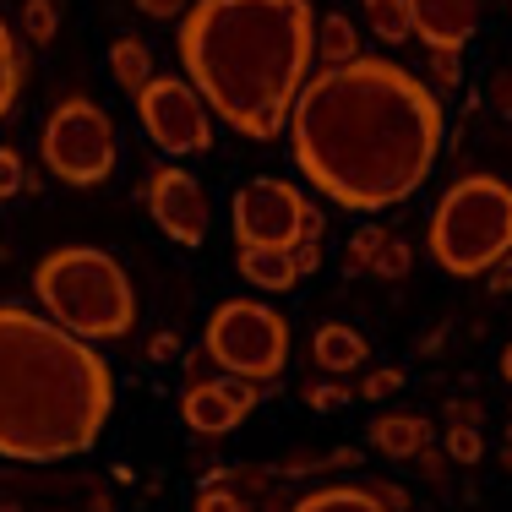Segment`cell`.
Segmentation results:
<instances>
[{
    "label": "cell",
    "instance_id": "obj_1",
    "mask_svg": "<svg viewBox=\"0 0 512 512\" xmlns=\"http://www.w3.org/2000/svg\"><path fill=\"white\" fill-rule=\"evenodd\" d=\"M295 169L344 213H387L425 186L442 153V104L409 66L360 55L316 71L289 115Z\"/></svg>",
    "mask_w": 512,
    "mask_h": 512
},
{
    "label": "cell",
    "instance_id": "obj_2",
    "mask_svg": "<svg viewBox=\"0 0 512 512\" xmlns=\"http://www.w3.org/2000/svg\"><path fill=\"white\" fill-rule=\"evenodd\" d=\"M316 28L311 0H197L180 17L175 55L229 131L273 142L311 82Z\"/></svg>",
    "mask_w": 512,
    "mask_h": 512
},
{
    "label": "cell",
    "instance_id": "obj_3",
    "mask_svg": "<svg viewBox=\"0 0 512 512\" xmlns=\"http://www.w3.org/2000/svg\"><path fill=\"white\" fill-rule=\"evenodd\" d=\"M115 414V371L88 338L28 306H0V458H82Z\"/></svg>",
    "mask_w": 512,
    "mask_h": 512
},
{
    "label": "cell",
    "instance_id": "obj_4",
    "mask_svg": "<svg viewBox=\"0 0 512 512\" xmlns=\"http://www.w3.org/2000/svg\"><path fill=\"white\" fill-rule=\"evenodd\" d=\"M33 295L50 322L88 344H115L137 327V289L120 256L99 246H55L33 267Z\"/></svg>",
    "mask_w": 512,
    "mask_h": 512
},
{
    "label": "cell",
    "instance_id": "obj_5",
    "mask_svg": "<svg viewBox=\"0 0 512 512\" xmlns=\"http://www.w3.org/2000/svg\"><path fill=\"white\" fill-rule=\"evenodd\" d=\"M431 256L453 278H485L512 256V186L496 175H463L431 213Z\"/></svg>",
    "mask_w": 512,
    "mask_h": 512
},
{
    "label": "cell",
    "instance_id": "obj_6",
    "mask_svg": "<svg viewBox=\"0 0 512 512\" xmlns=\"http://www.w3.org/2000/svg\"><path fill=\"white\" fill-rule=\"evenodd\" d=\"M202 355L240 382H278L289 365V322L262 300H224L202 327Z\"/></svg>",
    "mask_w": 512,
    "mask_h": 512
},
{
    "label": "cell",
    "instance_id": "obj_7",
    "mask_svg": "<svg viewBox=\"0 0 512 512\" xmlns=\"http://www.w3.org/2000/svg\"><path fill=\"white\" fill-rule=\"evenodd\" d=\"M44 169L66 186H104L115 175V120L104 115L93 99H60L44 120V137H39Z\"/></svg>",
    "mask_w": 512,
    "mask_h": 512
},
{
    "label": "cell",
    "instance_id": "obj_8",
    "mask_svg": "<svg viewBox=\"0 0 512 512\" xmlns=\"http://www.w3.org/2000/svg\"><path fill=\"white\" fill-rule=\"evenodd\" d=\"M316 207L306 202V191L289 186L278 175H256L235 191L229 202V224H235V246L251 251H295L306 240Z\"/></svg>",
    "mask_w": 512,
    "mask_h": 512
},
{
    "label": "cell",
    "instance_id": "obj_9",
    "mask_svg": "<svg viewBox=\"0 0 512 512\" xmlns=\"http://www.w3.org/2000/svg\"><path fill=\"white\" fill-rule=\"evenodd\" d=\"M131 104H137L142 137H148L164 158H191V153L213 148V104H207L186 77L158 71Z\"/></svg>",
    "mask_w": 512,
    "mask_h": 512
},
{
    "label": "cell",
    "instance_id": "obj_10",
    "mask_svg": "<svg viewBox=\"0 0 512 512\" xmlns=\"http://www.w3.org/2000/svg\"><path fill=\"white\" fill-rule=\"evenodd\" d=\"M142 197H148L153 224L164 229L175 246H202L207 240V229H213V202H207L202 180L191 175V169L158 164L148 175V186H142Z\"/></svg>",
    "mask_w": 512,
    "mask_h": 512
},
{
    "label": "cell",
    "instance_id": "obj_11",
    "mask_svg": "<svg viewBox=\"0 0 512 512\" xmlns=\"http://www.w3.org/2000/svg\"><path fill=\"white\" fill-rule=\"evenodd\" d=\"M256 398H262L256 382H240V376L207 382L202 376V382H186V393H180V425H186L191 436H202V442H224V436L256 409Z\"/></svg>",
    "mask_w": 512,
    "mask_h": 512
},
{
    "label": "cell",
    "instance_id": "obj_12",
    "mask_svg": "<svg viewBox=\"0 0 512 512\" xmlns=\"http://www.w3.org/2000/svg\"><path fill=\"white\" fill-rule=\"evenodd\" d=\"M480 11L485 0H409L414 39L425 50H447V55H463V44L480 33Z\"/></svg>",
    "mask_w": 512,
    "mask_h": 512
},
{
    "label": "cell",
    "instance_id": "obj_13",
    "mask_svg": "<svg viewBox=\"0 0 512 512\" xmlns=\"http://www.w3.org/2000/svg\"><path fill=\"white\" fill-rule=\"evenodd\" d=\"M311 360L322 365L327 376H344V371H360V365L371 360V344H365V333L349 322H322L311 338Z\"/></svg>",
    "mask_w": 512,
    "mask_h": 512
},
{
    "label": "cell",
    "instance_id": "obj_14",
    "mask_svg": "<svg viewBox=\"0 0 512 512\" xmlns=\"http://www.w3.org/2000/svg\"><path fill=\"white\" fill-rule=\"evenodd\" d=\"M235 267L240 278H246L251 289H262V295H284V289H295L300 278V262L295 251H251V246H235Z\"/></svg>",
    "mask_w": 512,
    "mask_h": 512
},
{
    "label": "cell",
    "instance_id": "obj_15",
    "mask_svg": "<svg viewBox=\"0 0 512 512\" xmlns=\"http://www.w3.org/2000/svg\"><path fill=\"white\" fill-rule=\"evenodd\" d=\"M371 447L382 458H420L425 447H431V420H425V414H376Z\"/></svg>",
    "mask_w": 512,
    "mask_h": 512
},
{
    "label": "cell",
    "instance_id": "obj_16",
    "mask_svg": "<svg viewBox=\"0 0 512 512\" xmlns=\"http://www.w3.org/2000/svg\"><path fill=\"white\" fill-rule=\"evenodd\" d=\"M109 77H115V88H126L131 99H137V93L158 77V71H153V50L142 39H131V33H120V39L109 44Z\"/></svg>",
    "mask_w": 512,
    "mask_h": 512
},
{
    "label": "cell",
    "instance_id": "obj_17",
    "mask_svg": "<svg viewBox=\"0 0 512 512\" xmlns=\"http://www.w3.org/2000/svg\"><path fill=\"white\" fill-rule=\"evenodd\" d=\"M316 55H322V66H349V60H360V28L344 17V11H327V22L316 28Z\"/></svg>",
    "mask_w": 512,
    "mask_h": 512
},
{
    "label": "cell",
    "instance_id": "obj_18",
    "mask_svg": "<svg viewBox=\"0 0 512 512\" xmlns=\"http://www.w3.org/2000/svg\"><path fill=\"white\" fill-rule=\"evenodd\" d=\"M295 512H393V507H382L365 485H322V491L300 496Z\"/></svg>",
    "mask_w": 512,
    "mask_h": 512
},
{
    "label": "cell",
    "instance_id": "obj_19",
    "mask_svg": "<svg viewBox=\"0 0 512 512\" xmlns=\"http://www.w3.org/2000/svg\"><path fill=\"white\" fill-rule=\"evenodd\" d=\"M365 17H371V33L387 44H409L414 22H409V0H360Z\"/></svg>",
    "mask_w": 512,
    "mask_h": 512
},
{
    "label": "cell",
    "instance_id": "obj_20",
    "mask_svg": "<svg viewBox=\"0 0 512 512\" xmlns=\"http://www.w3.org/2000/svg\"><path fill=\"white\" fill-rule=\"evenodd\" d=\"M17 93H22V50H17V39H11V28L0 22V120L11 115Z\"/></svg>",
    "mask_w": 512,
    "mask_h": 512
},
{
    "label": "cell",
    "instance_id": "obj_21",
    "mask_svg": "<svg viewBox=\"0 0 512 512\" xmlns=\"http://www.w3.org/2000/svg\"><path fill=\"white\" fill-rule=\"evenodd\" d=\"M387 240H393V235H387V229L382 224H365V229H355V240H349V273H376V256H382L387 251Z\"/></svg>",
    "mask_w": 512,
    "mask_h": 512
},
{
    "label": "cell",
    "instance_id": "obj_22",
    "mask_svg": "<svg viewBox=\"0 0 512 512\" xmlns=\"http://www.w3.org/2000/svg\"><path fill=\"white\" fill-rule=\"evenodd\" d=\"M60 33V6L55 0H22V39L50 44Z\"/></svg>",
    "mask_w": 512,
    "mask_h": 512
},
{
    "label": "cell",
    "instance_id": "obj_23",
    "mask_svg": "<svg viewBox=\"0 0 512 512\" xmlns=\"http://www.w3.org/2000/svg\"><path fill=\"white\" fill-rule=\"evenodd\" d=\"M442 447H447V458H453V463H480V458H485V442H480V431H474V425H463V420H453V425H447Z\"/></svg>",
    "mask_w": 512,
    "mask_h": 512
},
{
    "label": "cell",
    "instance_id": "obj_24",
    "mask_svg": "<svg viewBox=\"0 0 512 512\" xmlns=\"http://www.w3.org/2000/svg\"><path fill=\"white\" fill-rule=\"evenodd\" d=\"M398 387H404V371H398V365H376V371L355 387V398H365V404H382V398L398 393Z\"/></svg>",
    "mask_w": 512,
    "mask_h": 512
},
{
    "label": "cell",
    "instance_id": "obj_25",
    "mask_svg": "<svg viewBox=\"0 0 512 512\" xmlns=\"http://www.w3.org/2000/svg\"><path fill=\"white\" fill-rule=\"evenodd\" d=\"M197 512H262V502H251L240 491H224V485H207V491H197Z\"/></svg>",
    "mask_w": 512,
    "mask_h": 512
},
{
    "label": "cell",
    "instance_id": "obj_26",
    "mask_svg": "<svg viewBox=\"0 0 512 512\" xmlns=\"http://www.w3.org/2000/svg\"><path fill=\"white\" fill-rule=\"evenodd\" d=\"M300 398H306V404H311L316 414H338V409L349 404V398H355V387H338V382H306V393H300Z\"/></svg>",
    "mask_w": 512,
    "mask_h": 512
},
{
    "label": "cell",
    "instance_id": "obj_27",
    "mask_svg": "<svg viewBox=\"0 0 512 512\" xmlns=\"http://www.w3.org/2000/svg\"><path fill=\"white\" fill-rule=\"evenodd\" d=\"M414 267V251L404 246V240H387V251L376 256V278H387V284H398V278H404Z\"/></svg>",
    "mask_w": 512,
    "mask_h": 512
},
{
    "label": "cell",
    "instance_id": "obj_28",
    "mask_svg": "<svg viewBox=\"0 0 512 512\" xmlns=\"http://www.w3.org/2000/svg\"><path fill=\"white\" fill-rule=\"evenodd\" d=\"M28 186V164H22L17 148H0V197H17Z\"/></svg>",
    "mask_w": 512,
    "mask_h": 512
},
{
    "label": "cell",
    "instance_id": "obj_29",
    "mask_svg": "<svg viewBox=\"0 0 512 512\" xmlns=\"http://www.w3.org/2000/svg\"><path fill=\"white\" fill-rule=\"evenodd\" d=\"M191 6H197V0H137V11L153 17V22H180Z\"/></svg>",
    "mask_w": 512,
    "mask_h": 512
},
{
    "label": "cell",
    "instance_id": "obj_30",
    "mask_svg": "<svg viewBox=\"0 0 512 512\" xmlns=\"http://www.w3.org/2000/svg\"><path fill=\"white\" fill-rule=\"evenodd\" d=\"M431 82H436V88H458V82H463V66H458V55H447V50H431Z\"/></svg>",
    "mask_w": 512,
    "mask_h": 512
},
{
    "label": "cell",
    "instance_id": "obj_31",
    "mask_svg": "<svg viewBox=\"0 0 512 512\" xmlns=\"http://www.w3.org/2000/svg\"><path fill=\"white\" fill-rule=\"evenodd\" d=\"M186 355V344H180L175 327H158V333L148 338V360H180Z\"/></svg>",
    "mask_w": 512,
    "mask_h": 512
},
{
    "label": "cell",
    "instance_id": "obj_32",
    "mask_svg": "<svg viewBox=\"0 0 512 512\" xmlns=\"http://www.w3.org/2000/svg\"><path fill=\"white\" fill-rule=\"evenodd\" d=\"M491 104L507 115V126H512V55H507V66L496 71V82H491Z\"/></svg>",
    "mask_w": 512,
    "mask_h": 512
},
{
    "label": "cell",
    "instance_id": "obj_33",
    "mask_svg": "<svg viewBox=\"0 0 512 512\" xmlns=\"http://www.w3.org/2000/svg\"><path fill=\"white\" fill-rule=\"evenodd\" d=\"M365 491H371V496H376V502H382V507H393V512H404V507H409V496L398 491V485H387V480H371V485H365Z\"/></svg>",
    "mask_w": 512,
    "mask_h": 512
},
{
    "label": "cell",
    "instance_id": "obj_34",
    "mask_svg": "<svg viewBox=\"0 0 512 512\" xmlns=\"http://www.w3.org/2000/svg\"><path fill=\"white\" fill-rule=\"evenodd\" d=\"M491 289H496V295H502V289H512V256H507V262L491 273Z\"/></svg>",
    "mask_w": 512,
    "mask_h": 512
},
{
    "label": "cell",
    "instance_id": "obj_35",
    "mask_svg": "<svg viewBox=\"0 0 512 512\" xmlns=\"http://www.w3.org/2000/svg\"><path fill=\"white\" fill-rule=\"evenodd\" d=\"M502 382H507V387H512V344H507V349H502Z\"/></svg>",
    "mask_w": 512,
    "mask_h": 512
}]
</instances>
